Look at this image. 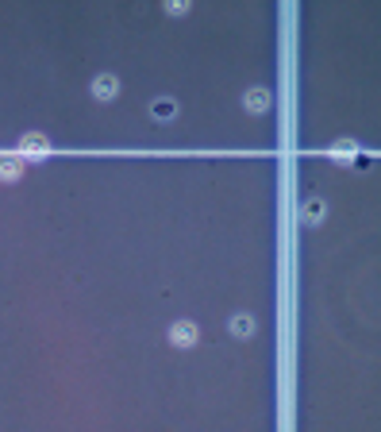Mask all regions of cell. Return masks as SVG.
Instances as JSON below:
<instances>
[{
    "mask_svg": "<svg viewBox=\"0 0 381 432\" xmlns=\"http://www.w3.org/2000/svg\"><path fill=\"white\" fill-rule=\"evenodd\" d=\"M47 155H50V139H47V135H24V139H19V158H27V162H42Z\"/></svg>",
    "mask_w": 381,
    "mask_h": 432,
    "instance_id": "6da1fadb",
    "label": "cell"
},
{
    "mask_svg": "<svg viewBox=\"0 0 381 432\" xmlns=\"http://www.w3.org/2000/svg\"><path fill=\"white\" fill-rule=\"evenodd\" d=\"M170 344H174V348H193V344H197V328H193L189 321H177L174 328H170Z\"/></svg>",
    "mask_w": 381,
    "mask_h": 432,
    "instance_id": "7a4b0ae2",
    "label": "cell"
},
{
    "mask_svg": "<svg viewBox=\"0 0 381 432\" xmlns=\"http://www.w3.org/2000/svg\"><path fill=\"white\" fill-rule=\"evenodd\" d=\"M92 93H97V100H112L120 93V77H112V74H100L97 82H92Z\"/></svg>",
    "mask_w": 381,
    "mask_h": 432,
    "instance_id": "3957f363",
    "label": "cell"
},
{
    "mask_svg": "<svg viewBox=\"0 0 381 432\" xmlns=\"http://www.w3.org/2000/svg\"><path fill=\"white\" fill-rule=\"evenodd\" d=\"M243 105H247V112H266V108H270V93H266V89H250L247 97H243Z\"/></svg>",
    "mask_w": 381,
    "mask_h": 432,
    "instance_id": "277c9868",
    "label": "cell"
},
{
    "mask_svg": "<svg viewBox=\"0 0 381 432\" xmlns=\"http://www.w3.org/2000/svg\"><path fill=\"white\" fill-rule=\"evenodd\" d=\"M24 174V158H0V182H16Z\"/></svg>",
    "mask_w": 381,
    "mask_h": 432,
    "instance_id": "5b68a950",
    "label": "cell"
},
{
    "mask_svg": "<svg viewBox=\"0 0 381 432\" xmlns=\"http://www.w3.org/2000/svg\"><path fill=\"white\" fill-rule=\"evenodd\" d=\"M355 155H358V143L355 139H339L332 147V158L335 162H355Z\"/></svg>",
    "mask_w": 381,
    "mask_h": 432,
    "instance_id": "8992f818",
    "label": "cell"
},
{
    "mask_svg": "<svg viewBox=\"0 0 381 432\" xmlns=\"http://www.w3.org/2000/svg\"><path fill=\"white\" fill-rule=\"evenodd\" d=\"M300 220H305V224H320V220H323V201L320 197L308 201V205L300 208Z\"/></svg>",
    "mask_w": 381,
    "mask_h": 432,
    "instance_id": "52a82bcc",
    "label": "cell"
},
{
    "mask_svg": "<svg viewBox=\"0 0 381 432\" xmlns=\"http://www.w3.org/2000/svg\"><path fill=\"white\" fill-rule=\"evenodd\" d=\"M232 332L235 336H250L254 332V316H232Z\"/></svg>",
    "mask_w": 381,
    "mask_h": 432,
    "instance_id": "ba28073f",
    "label": "cell"
},
{
    "mask_svg": "<svg viewBox=\"0 0 381 432\" xmlns=\"http://www.w3.org/2000/svg\"><path fill=\"white\" fill-rule=\"evenodd\" d=\"M174 112H177L174 100H158V105H154V116H158V120H170Z\"/></svg>",
    "mask_w": 381,
    "mask_h": 432,
    "instance_id": "9c48e42d",
    "label": "cell"
}]
</instances>
